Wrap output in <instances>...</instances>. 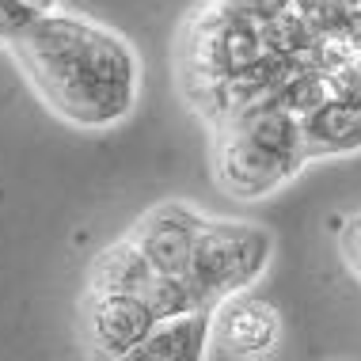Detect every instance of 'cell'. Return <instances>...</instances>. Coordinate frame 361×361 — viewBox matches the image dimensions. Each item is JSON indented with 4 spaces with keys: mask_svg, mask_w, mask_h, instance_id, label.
<instances>
[{
    "mask_svg": "<svg viewBox=\"0 0 361 361\" xmlns=\"http://www.w3.org/2000/svg\"><path fill=\"white\" fill-rule=\"evenodd\" d=\"M35 99L80 133H106L133 118L141 103V54L111 23L54 8L8 46Z\"/></svg>",
    "mask_w": 361,
    "mask_h": 361,
    "instance_id": "cell-1",
    "label": "cell"
},
{
    "mask_svg": "<svg viewBox=\"0 0 361 361\" xmlns=\"http://www.w3.org/2000/svg\"><path fill=\"white\" fill-rule=\"evenodd\" d=\"M300 114L259 99L213 126V179L240 202H262L308 168Z\"/></svg>",
    "mask_w": 361,
    "mask_h": 361,
    "instance_id": "cell-2",
    "label": "cell"
},
{
    "mask_svg": "<svg viewBox=\"0 0 361 361\" xmlns=\"http://www.w3.org/2000/svg\"><path fill=\"white\" fill-rule=\"evenodd\" d=\"M274 262V232L255 221L209 217L194 247L187 281L198 293L202 308H221L236 297H247L255 281Z\"/></svg>",
    "mask_w": 361,
    "mask_h": 361,
    "instance_id": "cell-3",
    "label": "cell"
},
{
    "mask_svg": "<svg viewBox=\"0 0 361 361\" xmlns=\"http://www.w3.org/2000/svg\"><path fill=\"white\" fill-rule=\"evenodd\" d=\"M156 324V312L130 293L84 289L76 305V335L87 361H122L145 343Z\"/></svg>",
    "mask_w": 361,
    "mask_h": 361,
    "instance_id": "cell-4",
    "label": "cell"
},
{
    "mask_svg": "<svg viewBox=\"0 0 361 361\" xmlns=\"http://www.w3.org/2000/svg\"><path fill=\"white\" fill-rule=\"evenodd\" d=\"M209 213L190 206L183 198H164L149 206L137 221L130 224V236L137 243V251L149 259V267L156 274H171V278H187L198 236L206 228Z\"/></svg>",
    "mask_w": 361,
    "mask_h": 361,
    "instance_id": "cell-5",
    "label": "cell"
},
{
    "mask_svg": "<svg viewBox=\"0 0 361 361\" xmlns=\"http://www.w3.org/2000/svg\"><path fill=\"white\" fill-rule=\"evenodd\" d=\"M213 343L236 361H267L281 346V316L274 305L255 297H236L217 308Z\"/></svg>",
    "mask_w": 361,
    "mask_h": 361,
    "instance_id": "cell-6",
    "label": "cell"
},
{
    "mask_svg": "<svg viewBox=\"0 0 361 361\" xmlns=\"http://www.w3.org/2000/svg\"><path fill=\"white\" fill-rule=\"evenodd\" d=\"M217 308H194L187 316L160 319L145 343L122 361H209Z\"/></svg>",
    "mask_w": 361,
    "mask_h": 361,
    "instance_id": "cell-7",
    "label": "cell"
},
{
    "mask_svg": "<svg viewBox=\"0 0 361 361\" xmlns=\"http://www.w3.org/2000/svg\"><path fill=\"white\" fill-rule=\"evenodd\" d=\"M300 133H305V152L308 160H338V156H357L361 152V111L357 103L343 99H324L300 114Z\"/></svg>",
    "mask_w": 361,
    "mask_h": 361,
    "instance_id": "cell-8",
    "label": "cell"
},
{
    "mask_svg": "<svg viewBox=\"0 0 361 361\" xmlns=\"http://www.w3.org/2000/svg\"><path fill=\"white\" fill-rule=\"evenodd\" d=\"M156 270L149 267V259L137 251V243L130 236H118L114 243H106L99 255L92 259L84 278V289L95 293H130V297H141V289L149 286V278Z\"/></svg>",
    "mask_w": 361,
    "mask_h": 361,
    "instance_id": "cell-9",
    "label": "cell"
},
{
    "mask_svg": "<svg viewBox=\"0 0 361 361\" xmlns=\"http://www.w3.org/2000/svg\"><path fill=\"white\" fill-rule=\"evenodd\" d=\"M38 16L42 12H35V8L23 4V0H0V46L8 50V46H12Z\"/></svg>",
    "mask_w": 361,
    "mask_h": 361,
    "instance_id": "cell-10",
    "label": "cell"
},
{
    "mask_svg": "<svg viewBox=\"0 0 361 361\" xmlns=\"http://www.w3.org/2000/svg\"><path fill=\"white\" fill-rule=\"evenodd\" d=\"M343 259L354 267V274L361 278V213L350 217L346 228H343Z\"/></svg>",
    "mask_w": 361,
    "mask_h": 361,
    "instance_id": "cell-11",
    "label": "cell"
},
{
    "mask_svg": "<svg viewBox=\"0 0 361 361\" xmlns=\"http://www.w3.org/2000/svg\"><path fill=\"white\" fill-rule=\"evenodd\" d=\"M23 4H31L35 8V12H54V8H61V0H23Z\"/></svg>",
    "mask_w": 361,
    "mask_h": 361,
    "instance_id": "cell-12",
    "label": "cell"
},
{
    "mask_svg": "<svg viewBox=\"0 0 361 361\" xmlns=\"http://www.w3.org/2000/svg\"><path fill=\"white\" fill-rule=\"evenodd\" d=\"M350 46H354V54L361 57V27H357V31H354V35H350Z\"/></svg>",
    "mask_w": 361,
    "mask_h": 361,
    "instance_id": "cell-13",
    "label": "cell"
},
{
    "mask_svg": "<svg viewBox=\"0 0 361 361\" xmlns=\"http://www.w3.org/2000/svg\"><path fill=\"white\" fill-rule=\"evenodd\" d=\"M357 111H361V95H357Z\"/></svg>",
    "mask_w": 361,
    "mask_h": 361,
    "instance_id": "cell-14",
    "label": "cell"
},
{
    "mask_svg": "<svg viewBox=\"0 0 361 361\" xmlns=\"http://www.w3.org/2000/svg\"><path fill=\"white\" fill-rule=\"evenodd\" d=\"M357 8H361V0H357Z\"/></svg>",
    "mask_w": 361,
    "mask_h": 361,
    "instance_id": "cell-15",
    "label": "cell"
}]
</instances>
